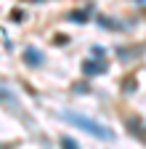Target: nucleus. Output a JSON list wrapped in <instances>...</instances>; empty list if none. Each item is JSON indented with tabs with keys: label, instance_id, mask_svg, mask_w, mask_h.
<instances>
[{
	"label": "nucleus",
	"instance_id": "f257e3e1",
	"mask_svg": "<svg viewBox=\"0 0 146 149\" xmlns=\"http://www.w3.org/2000/svg\"><path fill=\"white\" fill-rule=\"evenodd\" d=\"M64 120L66 123H72V125H77V128H82L85 133H90V136H98V139H112V130L109 128H104V125H98V123H93V120H88V117H82V115H75V112H64Z\"/></svg>",
	"mask_w": 146,
	"mask_h": 149
},
{
	"label": "nucleus",
	"instance_id": "f03ea898",
	"mask_svg": "<svg viewBox=\"0 0 146 149\" xmlns=\"http://www.w3.org/2000/svg\"><path fill=\"white\" fill-rule=\"evenodd\" d=\"M101 69H104L101 64H98V67H96V64H85V72H88V74H93V72H101Z\"/></svg>",
	"mask_w": 146,
	"mask_h": 149
},
{
	"label": "nucleus",
	"instance_id": "7ed1b4c3",
	"mask_svg": "<svg viewBox=\"0 0 146 149\" xmlns=\"http://www.w3.org/2000/svg\"><path fill=\"white\" fill-rule=\"evenodd\" d=\"M61 146H64V149H77V146H75V141H72V139H61Z\"/></svg>",
	"mask_w": 146,
	"mask_h": 149
},
{
	"label": "nucleus",
	"instance_id": "20e7f679",
	"mask_svg": "<svg viewBox=\"0 0 146 149\" xmlns=\"http://www.w3.org/2000/svg\"><path fill=\"white\" fill-rule=\"evenodd\" d=\"M27 61H40V53H35V51H27Z\"/></svg>",
	"mask_w": 146,
	"mask_h": 149
}]
</instances>
